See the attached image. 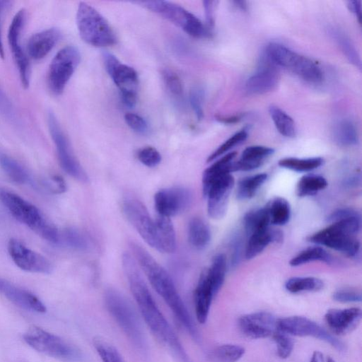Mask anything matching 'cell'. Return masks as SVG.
I'll return each mask as SVG.
<instances>
[{"instance_id":"be15d7a7","label":"cell","mask_w":362,"mask_h":362,"mask_svg":"<svg viewBox=\"0 0 362 362\" xmlns=\"http://www.w3.org/2000/svg\"><path fill=\"white\" fill-rule=\"evenodd\" d=\"M325 362H335L331 357L327 356L325 358Z\"/></svg>"},{"instance_id":"52a82bcc","label":"cell","mask_w":362,"mask_h":362,"mask_svg":"<svg viewBox=\"0 0 362 362\" xmlns=\"http://www.w3.org/2000/svg\"><path fill=\"white\" fill-rule=\"evenodd\" d=\"M136 3L167 19L193 37L211 35L199 18L177 4L168 1H141Z\"/></svg>"},{"instance_id":"ab89813d","label":"cell","mask_w":362,"mask_h":362,"mask_svg":"<svg viewBox=\"0 0 362 362\" xmlns=\"http://www.w3.org/2000/svg\"><path fill=\"white\" fill-rule=\"evenodd\" d=\"M269 110L274 125L279 133L286 137H294L296 129L293 119L276 106H270Z\"/></svg>"},{"instance_id":"5bb4252c","label":"cell","mask_w":362,"mask_h":362,"mask_svg":"<svg viewBox=\"0 0 362 362\" xmlns=\"http://www.w3.org/2000/svg\"><path fill=\"white\" fill-rule=\"evenodd\" d=\"M122 210L143 240L154 247L155 221L146 206L136 197L127 196L122 200Z\"/></svg>"},{"instance_id":"7a4b0ae2","label":"cell","mask_w":362,"mask_h":362,"mask_svg":"<svg viewBox=\"0 0 362 362\" xmlns=\"http://www.w3.org/2000/svg\"><path fill=\"white\" fill-rule=\"evenodd\" d=\"M129 247L139 267L175 319L192 338L199 340V333L194 320L170 274L141 245L131 240Z\"/></svg>"},{"instance_id":"484cf974","label":"cell","mask_w":362,"mask_h":362,"mask_svg":"<svg viewBox=\"0 0 362 362\" xmlns=\"http://www.w3.org/2000/svg\"><path fill=\"white\" fill-rule=\"evenodd\" d=\"M247 243L245 257L250 259L260 254L270 243H280L283 241V233L277 229L266 228L250 235Z\"/></svg>"},{"instance_id":"30bf717a","label":"cell","mask_w":362,"mask_h":362,"mask_svg":"<svg viewBox=\"0 0 362 362\" xmlns=\"http://www.w3.org/2000/svg\"><path fill=\"white\" fill-rule=\"evenodd\" d=\"M81 62L77 47L67 45L57 52L51 61L47 74L50 91L61 95Z\"/></svg>"},{"instance_id":"6f0895ef","label":"cell","mask_w":362,"mask_h":362,"mask_svg":"<svg viewBox=\"0 0 362 362\" xmlns=\"http://www.w3.org/2000/svg\"><path fill=\"white\" fill-rule=\"evenodd\" d=\"M349 10L354 13L361 22V2L360 1H349L347 3Z\"/></svg>"},{"instance_id":"4dcf8cb0","label":"cell","mask_w":362,"mask_h":362,"mask_svg":"<svg viewBox=\"0 0 362 362\" xmlns=\"http://www.w3.org/2000/svg\"><path fill=\"white\" fill-rule=\"evenodd\" d=\"M245 354V349L237 344H227L217 346L208 354L211 362H237Z\"/></svg>"},{"instance_id":"6da1fadb","label":"cell","mask_w":362,"mask_h":362,"mask_svg":"<svg viewBox=\"0 0 362 362\" xmlns=\"http://www.w3.org/2000/svg\"><path fill=\"white\" fill-rule=\"evenodd\" d=\"M122 265L140 315L153 335L170 350L179 362H192L180 339L155 301L131 254H123Z\"/></svg>"},{"instance_id":"f35d334b","label":"cell","mask_w":362,"mask_h":362,"mask_svg":"<svg viewBox=\"0 0 362 362\" xmlns=\"http://www.w3.org/2000/svg\"><path fill=\"white\" fill-rule=\"evenodd\" d=\"M59 243L78 251H86L90 247L87 235L76 228H67L60 233Z\"/></svg>"},{"instance_id":"74e56055","label":"cell","mask_w":362,"mask_h":362,"mask_svg":"<svg viewBox=\"0 0 362 362\" xmlns=\"http://www.w3.org/2000/svg\"><path fill=\"white\" fill-rule=\"evenodd\" d=\"M322 280L315 277H292L285 283L286 289L292 293L318 291L323 288Z\"/></svg>"},{"instance_id":"94428289","label":"cell","mask_w":362,"mask_h":362,"mask_svg":"<svg viewBox=\"0 0 362 362\" xmlns=\"http://www.w3.org/2000/svg\"><path fill=\"white\" fill-rule=\"evenodd\" d=\"M310 362H325V358L320 351H315L313 352Z\"/></svg>"},{"instance_id":"c3c4849f","label":"cell","mask_w":362,"mask_h":362,"mask_svg":"<svg viewBox=\"0 0 362 362\" xmlns=\"http://www.w3.org/2000/svg\"><path fill=\"white\" fill-rule=\"evenodd\" d=\"M334 35L339 46L349 61L354 64L356 66L361 67L359 57L349 40L340 33L337 32Z\"/></svg>"},{"instance_id":"4316f807","label":"cell","mask_w":362,"mask_h":362,"mask_svg":"<svg viewBox=\"0 0 362 362\" xmlns=\"http://www.w3.org/2000/svg\"><path fill=\"white\" fill-rule=\"evenodd\" d=\"M274 151L273 148L263 146L247 147L243 151L240 160L234 162L233 172L248 171L258 168Z\"/></svg>"},{"instance_id":"cb8c5ba5","label":"cell","mask_w":362,"mask_h":362,"mask_svg":"<svg viewBox=\"0 0 362 362\" xmlns=\"http://www.w3.org/2000/svg\"><path fill=\"white\" fill-rule=\"evenodd\" d=\"M216 293L203 272L194 293V311L199 323L203 324L206 321L213 298Z\"/></svg>"},{"instance_id":"f5cc1de1","label":"cell","mask_w":362,"mask_h":362,"mask_svg":"<svg viewBox=\"0 0 362 362\" xmlns=\"http://www.w3.org/2000/svg\"><path fill=\"white\" fill-rule=\"evenodd\" d=\"M333 299L341 303H355L361 300V295L360 293L349 290L341 289L333 293Z\"/></svg>"},{"instance_id":"603a6c76","label":"cell","mask_w":362,"mask_h":362,"mask_svg":"<svg viewBox=\"0 0 362 362\" xmlns=\"http://www.w3.org/2000/svg\"><path fill=\"white\" fill-rule=\"evenodd\" d=\"M61 37L60 31L50 28L33 34L28 40L27 50L30 58L40 60L54 48Z\"/></svg>"},{"instance_id":"11a10c76","label":"cell","mask_w":362,"mask_h":362,"mask_svg":"<svg viewBox=\"0 0 362 362\" xmlns=\"http://www.w3.org/2000/svg\"><path fill=\"white\" fill-rule=\"evenodd\" d=\"M358 215L360 214L351 208H341L333 211L327 218V221L332 223L340 219Z\"/></svg>"},{"instance_id":"6125c7cd","label":"cell","mask_w":362,"mask_h":362,"mask_svg":"<svg viewBox=\"0 0 362 362\" xmlns=\"http://www.w3.org/2000/svg\"><path fill=\"white\" fill-rule=\"evenodd\" d=\"M233 3L235 4V6L242 10H246L247 5L246 2L244 1H233Z\"/></svg>"},{"instance_id":"60d3db41","label":"cell","mask_w":362,"mask_h":362,"mask_svg":"<svg viewBox=\"0 0 362 362\" xmlns=\"http://www.w3.org/2000/svg\"><path fill=\"white\" fill-rule=\"evenodd\" d=\"M334 139L341 146H353L358 142V134L354 124L349 120L339 122L334 128Z\"/></svg>"},{"instance_id":"836d02e7","label":"cell","mask_w":362,"mask_h":362,"mask_svg":"<svg viewBox=\"0 0 362 362\" xmlns=\"http://www.w3.org/2000/svg\"><path fill=\"white\" fill-rule=\"evenodd\" d=\"M266 173H259L243 178L238 182L236 197L240 200L250 199L253 197L258 189L267 180Z\"/></svg>"},{"instance_id":"d590c367","label":"cell","mask_w":362,"mask_h":362,"mask_svg":"<svg viewBox=\"0 0 362 362\" xmlns=\"http://www.w3.org/2000/svg\"><path fill=\"white\" fill-rule=\"evenodd\" d=\"M269 217L266 207L253 209L244 217V226L248 236L260 230L268 228Z\"/></svg>"},{"instance_id":"7bdbcfd3","label":"cell","mask_w":362,"mask_h":362,"mask_svg":"<svg viewBox=\"0 0 362 362\" xmlns=\"http://www.w3.org/2000/svg\"><path fill=\"white\" fill-rule=\"evenodd\" d=\"M93 346L101 362H125L118 350L109 342L98 339Z\"/></svg>"},{"instance_id":"7402d4cb","label":"cell","mask_w":362,"mask_h":362,"mask_svg":"<svg viewBox=\"0 0 362 362\" xmlns=\"http://www.w3.org/2000/svg\"><path fill=\"white\" fill-rule=\"evenodd\" d=\"M362 317L358 308L330 309L325 315V320L329 329L337 334H346L354 330Z\"/></svg>"},{"instance_id":"d4e9b609","label":"cell","mask_w":362,"mask_h":362,"mask_svg":"<svg viewBox=\"0 0 362 362\" xmlns=\"http://www.w3.org/2000/svg\"><path fill=\"white\" fill-rule=\"evenodd\" d=\"M154 247L163 253H173L177 246L176 234L170 218L158 215L154 219Z\"/></svg>"},{"instance_id":"ba28073f","label":"cell","mask_w":362,"mask_h":362,"mask_svg":"<svg viewBox=\"0 0 362 362\" xmlns=\"http://www.w3.org/2000/svg\"><path fill=\"white\" fill-rule=\"evenodd\" d=\"M265 53L274 64L291 71L306 81L317 83L322 80V72L315 62L282 45L271 42Z\"/></svg>"},{"instance_id":"681fc988","label":"cell","mask_w":362,"mask_h":362,"mask_svg":"<svg viewBox=\"0 0 362 362\" xmlns=\"http://www.w3.org/2000/svg\"><path fill=\"white\" fill-rule=\"evenodd\" d=\"M124 120L130 129L138 134H146L148 132V124L146 120L136 113H126Z\"/></svg>"},{"instance_id":"83f0119b","label":"cell","mask_w":362,"mask_h":362,"mask_svg":"<svg viewBox=\"0 0 362 362\" xmlns=\"http://www.w3.org/2000/svg\"><path fill=\"white\" fill-rule=\"evenodd\" d=\"M236 154L235 151L228 153L207 168L202 175V188L233 172V160Z\"/></svg>"},{"instance_id":"9c48e42d","label":"cell","mask_w":362,"mask_h":362,"mask_svg":"<svg viewBox=\"0 0 362 362\" xmlns=\"http://www.w3.org/2000/svg\"><path fill=\"white\" fill-rule=\"evenodd\" d=\"M103 59L106 71L119 90L122 103L129 108L134 107L139 85L137 72L110 52H104Z\"/></svg>"},{"instance_id":"5b68a950","label":"cell","mask_w":362,"mask_h":362,"mask_svg":"<svg viewBox=\"0 0 362 362\" xmlns=\"http://www.w3.org/2000/svg\"><path fill=\"white\" fill-rule=\"evenodd\" d=\"M361 228L360 215L340 219L313 234L308 240L339 251L346 256L354 257L360 249V243L355 238Z\"/></svg>"},{"instance_id":"ac0fdd59","label":"cell","mask_w":362,"mask_h":362,"mask_svg":"<svg viewBox=\"0 0 362 362\" xmlns=\"http://www.w3.org/2000/svg\"><path fill=\"white\" fill-rule=\"evenodd\" d=\"M233 185L234 178L228 174L202 188L207 199V212L211 218L219 219L225 215Z\"/></svg>"},{"instance_id":"1f68e13d","label":"cell","mask_w":362,"mask_h":362,"mask_svg":"<svg viewBox=\"0 0 362 362\" xmlns=\"http://www.w3.org/2000/svg\"><path fill=\"white\" fill-rule=\"evenodd\" d=\"M0 166L8 177L18 184H25L29 180L26 169L17 160L0 151Z\"/></svg>"},{"instance_id":"44dd1931","label":"cell","mask_w":362,"mask_h":362,"mask_svg":"<svg viewBox=\"0 0 362 362\" xmlns=\"http://www.w3.org/2000/svg\"><path fill=\"white\" fill-rule=\"evenodd\" d=\"M0 293L15 305L27 310L46 312L45 304L33 293L18 287L0 276Z\"/></svg>"},{"instance_id":"2e32d148","label":"cell","mask_w":362,"mask_h":362,"mask_svg":"<svg viewBox=\"0 0 362 362\" xmlns=\"http://www.w3.org/2000/svg\"><path fill=\"white\" fill-rule=\"evenodd\" d=\"M8 252L16 265L22 270L45 274L51 273L53 269L48 259L27 247L16 238L8 241Z\"/></svg>"},{"instance_id":"d6a6232c","label":"cell","mask_w":362,"mask_h":362,"mask_svg":"<svg viewBox=\"0 0 362 362\" xmlns=\"http://www.w3.org/2000/svg\"><path fill=\"white\" fill-rule=\"evenodd\" d=\"M205 275L216 293L221 288L226 277V259L224 255H216L208 269L204 271Z\"/></svg>"},{"instance_id":"8d00e7d4","label":"cell","mask_w":362,"mask_h":362,"mask_svg":"<svg viewBox=\"0 0 362 362\" xmlns=\"http://www.w3.org/2000/svg\"><path fill=\"white\" fill-rule=\"evenodd\" d=\"M327 185V182L322 176L308 174L299 180L296 192L299 197L312 196L324 189Z\"/></svg>"},{"instance_id":"9f6ffc18","label":"cell","mask_w":362,"mask_h":362,"mask_svg":"<svg viewBox=\"0 0 362 362\" xmlns=\"http://www.w3.org/2000/svg\"><path fill=\"white\" fill-rule=\"evenodd\" d=\"M49 189L57 194H61L66 190V185L64 179L59 175H54L51 177L50 180L48 182Z\"/></svg>"},{"instance_id":"ee69618b","label":"cell","mask_w":362,"mask_h":362,"mask_svg":"<svg viewBox=\"0 0 362 362\" xmlns=\"http://www.w3.org/2000/svg\"><path fill=\"white\" fill-rule=\"evenodd\" d=\"M247 136L245 129L240 130L230 136L224 143L218 146L207 158V162H212L221 156L228 152L232 148L244 141Z\"/></svg>"},{"instance_id":"db71d44e","label":"cell","mask_w":362,"mask_h":362,"mask_svg":"<svg viewBox=\"0 0 362 362\" xmlns=\"http://www.w3.org/2000/svg\"><path fill=\"white\" fill-rule=\"evenodd\" d=\"M0 111L6 117L13 119L16 117L15 111L11 100L0 88Z\"/></svg>"},{"instance_id":"e0dca14e","label":"cell","mask_w":362,"mask_h":362,"mask_svg":"<svg viewBox=\"0 0 362 362\" xmlns=\"http://www.w3.org/2000/svg\"><path fill=\"white\" fill-rule=\"evenodd\" d=\"M192 200V192L182 187L162 189L154 195V206L159 216L170 218L185 211Z\"/></svg>"},{"instance_id":"e575fe53","label":"cell","mask_w":362,"mask_h":362,"mask_svg":"<svg viewBox=\"0 0 362 362\" xmlns=\"http://www.w3.org/2000/svg\"><path fill=\"white\" fill-rule=\"evenodd\" d=\"M314 261L331 263L333 259L331 255L320 246H313L299 252L290 260L289 264L292 267H298Z\"/></svg>"},{"instance_id":"3957f363","label":"cell","mask_w":362,"mask_h":362,"mask_svg":"<svg viewBox=\"0 0 362 362\" xmlns=\"http://www.w3.org/2000/svg\"><path fill=\"white\" fill-rule=\"evenodd\" d=\"M0 201L10 214L43 239L54 244L60 242V232L37 208L18 194L0 188Z\"/></svg>"},{"instance_id":"91938a15","label":"cell","mask_w":362,"mask_h":362,"mask_svg":"<svg viewBox=\"0 0 362 362\" xmlns=\"http://www.w3.org/2000/svg\"><path fill=\"white\" fill-rule=\"evenodd\" d=\"M216 119L223 123H235L240 119V117L238 116H230V117H223V116H217Z\"/></svg>"},{"instance_id":"7c38bea8","label":"cell","mask_w":362,"mask_h":362,"mask_svg":"<svg viewBox=\"0 0 362 362\" xmlns=\"http://www.w3.org/2000/svg\"><path fill=\"white\" fill-rule=\"evenodd\" d=\"M47 123L62 168L75 180L81 182H87L88 177L86 171L74 154L70 144L56 116L51 111L47 115Z\"/></svg>"},{"instance_id":"ffe728a7","label":"cell","mask_w":362,"mask_h":362,"mask_svg":"<svg viewBox=\"0 0 362 362\" xmlns=\"http://www.w3.org/2000/svg\"><path fill=\"white\" fill-rule=\"evenodd\" d=\"M276 66L265 53L258 70L246 82L247 91L252 94H263L275 89L279 80Z\"/></svg>"},{"instance_id":"277c9868","label":"cell","mask_w":362,"mask_h":362,"mask_svg":"<svg viewBox=\"0 0 362 362\" xmlns=\"http://www.w3.org/2000/svg\"><path fill=\"white\" fill-rule=\"evenodd\" d=\"M105 308L134 347L145 354L147 344L138 317L127 299L117 290L109 288L104 293Z\"/></svg>"},{"instance_id":"f546056e","label":"cell","mask_w":362,"mask_h":362,"mask_svg":"<svg viewBox=\"0 0 362 362\" xmlns=\"http://www.w3.org/2000/svg\"><path fill=\"white\" fill-rule=\"evenodd\" d=\"M270 223L275 226L285 225L291 216L290 204L282 197H275L265 206Z\"/></svg>"},{"instance_id":"d6986e66","label":"cell","mask_w":362,"mask_h":362,"mask_svg":"<svg viewBox=\"0 0 362 362\" xmlns=\"http://www.w3.org/2000/svg\"><path fill=\"white\" fill-rule=\"evenodd\" d=\"M276 317L267 312H256L241 316L238 327L241 333L250 339H263L278 330Z\"/></svg>"},{"instance_id":"8fae6325","label":"cell","mask_w":362,"mask_h":362,"mask_svg":"<svg viewBox=\"0 0 362 362\" xmlns=\"http://www.w3.org/2000/svg\"><path fill=\"white\" fill-rule=\"evenodd\" d=\"M24 341L33 349L62 360L76 361L80 354L59 337L33 326L23 335Z\"/></svg>"},{"instance_id":"f907efd6","label":"cell","mask_w":362,"mask_h":362,"mask_svg":"<svg viewBox=\"0 0 362 362\" xmlns=\"http://www.w3.org/2000/svg\"><path fill=\"white\" fill-rule=\"evenodd\" d=\"M189 103L198 120L204 117L203 99L204 92L199 88H194L189 92Z\"/></svg>"},{"instance_id":"f1b7e54d","label":"cell","mask_w":362,"mask_h":362,"mask_svg":"<svg viewBox=\"0 0 362 362\" xmlns=\"http://www.w3.org/2000/svg\"><path fill=\"white\" fill-rule=\"evenodd\" d=\"M187 236L190 245L196 250H203L211 240V230L207 223L199 217L192 218L187 227Z\"/></svg>"},{"instance_id":"680465c9","label":"cell","mask_w":362,"mask_h":362,"mask_svg":"<svg viewBox=\"0 0 362 362\" xmlns=\"http://www.w3.org/2000/svg\"><path fill=\"white\" fill-rule=\"evenodd\" d=\"M11 4V1H0V16L2 13V11L9 6ZM0 57L4 59V46L3 42L1 40V31H0Z\"/></svg>"},{"instance_id":"f6af8a7d","label":"cell","mask_w":362,"mask_h":362,"mask_svg":"<svg viewBox=\"0 0 362 362\" xmlns=\"http://www.w3.org/2000/svg\"><path fill=\"white\" fill-rule=\"evenodd\" d=\"M272 337L278 356L283 359L289 357L293 349V342L288 334L277 330L273 334Z\"/></svg>"},{"instance_id":"b9f144b4","label":"cell","mask_w":362,"mask_h":362,"mask_svg":"<svg viewBox=\"0 0 362 362\" xmlns=\"http://www.w3.org/2000/svg\"><path fill=\"white\" fill-rule=\"evenodd\" d=\"M323 163V159L320 157L298 158H285L279 161L281 168L296 172H308L319 168Z\"/></svg>"},{"instance_id":"7dc6e473","label":"cell","mask_w":362,"mask_h":362,"mask_svg":"<svg viewBox=\"0 0 362 362\" xmlns=\"http://www.w3.org/2000/svg\"><path fill=\"white\" fill-rule=\"evenodd\" d=\"M161 74L168 90L175 95H181L183 92V86L178 75L170 69H163Z\"/></svg>"},{"instance_id":"9a60e30c","label":"cell","mask_w":362,"mask_h":362,"mask_svg":"<svg viewBox=\"0 0 362 362\" xmlns=\"http://www.w3.org/2000/svg\"><path fill=\"white\" fill-rule=\"evenodd\" d=\"M25 19L26 11L24 8H21L13 16L8 32V45L24 88L29 86L30 74L28 59L20 44L21 33L25 25Z\"/></svg>"},{"instance_id":"bcb514c9","label":"cell","mask_w":362,"mask_h":362,"mask_svg":"<svg viewBox=\"0 0 362 362\" xmlns=\"http://www.w3.org/2000/svg\"><path fill=\"white\" fill-rule=\"evenodd\" d=\"M138 160L144 165L153 168L161 161V156L158 151L152 146H145L137 152Z\"/></svg>"},{"instance_id":"4fadbf2b","label":"cell","mask_w":362,"mask_h":362,"mask_svg":"<svg viewBox=\"0 0 362 362\" xmlns=\"http://www.w3.org/2000/svg\"><path fill=\"white\" fill-rule=\"evenodd\" d=\"M277 328L286 334L298 337H313L329 344L339 351L344 349V344L331 335L317 322L302 316H291L277 320Z\"/></svg>"},{"instance_id":"8992f818","label":"cell","mask_w":362,"mask_h":362,"mask_svg":"<svg viewBox=\"0 0 362 362\" xmlns=\"http://www.w3.org/2000/svg\"><path fill=\"white\" fill-rule=\"evenodd\" d=\"M76 22L78 34L86 44L105 47L116 43L117 37L107 21L89 4L79 3Z\"/></svg>"},{"instance_id":"816d5d0a","label":"cell","mask_w":362,"mask_h":362,"mask_svg":"<svg viewBox=\"0 0 362 362\" xmlns=\"http://www.w3.org/2000/svg\"><path fill=\"white\" fill-rule=\"evenodd\" d=\"M218 1H204L203 6L205 15V27L207 31L211 35L212 30L214 28L215 17L214 11Z\"/></svg>"}]
</instances>
